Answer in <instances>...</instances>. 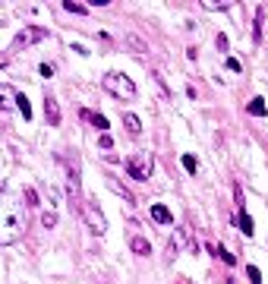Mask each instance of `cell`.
I'll return each mask as SVG.
<instances>
[{
    "label": "cell",
    "mask_w": 268,
    "mask_h": 284,
    "mask_svg": "<svg viewBox=\"0 0 268 284\" xmlns=\"http://www.w3.org/2000/svg\"><path fill=\"white\" fill-rule=\"evenodd\" d=\"M123 126L133 133V136H139V133H142V123H139V117H136V114H130V111H123Z\"/></svg>",
    "instance_id": "obj_13"
},
{
    "label": "cell",
    "mask_w": 268,
    "mask_h": 284,
    "mask_svg": "<svg viewBox=\"0 0 268 284\" xmlns=\"http://www.w3.org/2000/svg\"><path fill=\"white\" fill-rule=\"evenodd\" d=\"M123 167H126V177H133V180H139V183H145V180L152 177L155 158H152L149 152H136V155H130V158L123 161Z\"/></svg>",
    "instance_id": "obj_2"
},
{
    "label": "cell",
    "mask_w": 268,
    "mask_h": 284,
    "mask_svg": "<svg viewBox=\"0 0 268 284\" xmlns=\"http://www.w3.org/2000/svg\"><path fill=\"white\" fill-rule=\"evenodd\" d=\"M262 25H265V6H256V19H252V41H262Z\"/></svg>",
    "instance_id": "obj_10"
},
{
    "label": "cell",
    "mask_w": 268,
    "mask_h": 284,
    "mask_svg": "<svg viewBox=\"0 0 268 284\" xmlns=\"http://www.w3.org/2000/svg\"><path fill=\"white\" fill-rule=\"evenodd\" d=\"M227 70H230V73H240V60L237 57H227Z\"/></svg>",
    "instance_id": "obj_29"
},
{
    "label": "cell",
    "mask_w": 268,
    "mask_h": 284,
    "mask_svg": "<svg viewBox=\"0 0 268 284\" xmlns=\"http://www.w3.org/2000/svg\"><path fill=\"white\" fill-rule=\"evenodd\" d=\"M48 38V29H41V25H25V29L16 32V38L10 41V54H19V51H29L32 44L44 41Z\"/></svg>",
    "instance_id": "obj_3"
},
{
    "label": "cell",
    "mask_w": 268,
    "mask_h": 284,
    "mask_svg": "<svg viewBox=\"0 0 268 284\" xmlns=\"http://www.w3.org/2000/svg\"><path fill=\"white\" fill-rule=\"evenodd\" d=\"M246 278H249V284H262V272L256 265H246Z\"/></svg>",
    "instance_id": "obj_24"
},
{
    "label": "cell",
    "mask_w": 268,
    "mask_h": 284,
    "mask_svg": "<svg viewBox=\"0 0 268 284\" xmlns=\"http://www.w3.org/2000/svg\"><path fill=\"white\" fill-rule=\"evenodd\" d=\"M22 199H25V205H29V208H35V205H38V193H35L32 186H25V189H22Z\"/></svg>",
    "instance_id": "obj_23"
},
{
    "label": "cell",
    "mask_w": 268,
    "mask_h": 284,
    "mask_svg": "<svg viewBox=\"0 0 268 284\" xmlns=\"http://www.w3.org/2000/svg\"><path fill=\"white\" fill-rule=\"evenodd\" d=\"M63 10L66 13H76V16H85V13H89V6L76 3V0H63Z\"/></svg>",
    "instance_id": "obj_19"
},
{
    "label": "cell",
    "mask_w": 268,
    "mask_h": 284,
    "mask_svg": "<svg viewBox=\"0 0 268 284\" xmlns=\"http://www.w3.org/2000/svg\"><path fill=\"white\" fill-rule=\"evenodd\" d=\"M205 10H230V0H202Z\"/></svg>",
    "instance_id": "obj_21"
},
{
    "label": "cell",
    "mask_w": 268,
    "mask_h": 284,
    "mask_svg": "<svg viewBox=\"0 0 268 284\" xmlns=\"http://www.w3.org/2000/svg\"><path fill=\"white\" fill-rule=\"evenodd\" d=\"M126 44L133 47V54H145V51H149V44H145V38H142V35H133V32H130V35H126Z\"/></svg>",
    "instance_id": "obj_15"
},
{
    "label": "cell",
    "mask_w": 268,
    "mask_h": 284,
    "mask_svg": "<svg viewBox=\"0 0 268 284\" xmlns=\"http://www.w3.org/2000/svg\"><path fill=\"white\" fill-rule=\"evenodd\" d=\"M180 161H183L186 174H196V171H199V161H196V155H183V158H180Z\"/></svg>",
    "instance_id": "obj_22"
},
{
    "label": "cell",
    "mask_w": 268,
    "mask_h": 284,
    "mask_svg": "<svg viewBox=\"0 0 268 284\" xmlns=\"http://www.w3.org/2000/svg\"><path fill=\"white\" fill-rule=\"evenodd\" d=\"M246 111H249L252 117H265V114H268V107H265V98H259V95H256V98H252L249 104H246Z\"/></svg>",
    "instance_id": "obj_14"
},
{
    "label": "cell",
    "mask_w": 268,
    "mask_h": 284,
    "mask_svg": "<svg viewBox=\"0 0 268 284\" xmlns=\"http://www.w3.org/2000/svg\"><path fill=\"white\" fill-rule=\"evenodd\" d=\"M130 249H133L136 256H152V243L145 240V237H139V234L130 240Z\"/></svg>",
    "instance_id": "obj_12"
},
{
    "label": "cell",
    "mask_w": 268,
    "mask_h": 284,
    "mask_svg": "<svg viewBox=\"0 0 268 284\" xmlns=\"http://www.w3.org/2000/svg\"><path fill=\"white\" fill-rule=\"evenodd\" d=\"M101 85H104V92L117 95V98H133L136 95V82L130 76H123V73H107L101 79Z\"/></svg>",
    "instance_id": "obj_4"
},
{
    "label": "cell",
    "mask_w": 268,
    "mask_h": 284,
    "mask_svg": "<svg viewBox=\"0 0 268 284\" xmlns=\"http://www.w3.org/2000/svg\"><path fill=\"white\" fill-rule=\"evenodd\" d=\"M16 95L19 92H13L10 85H0V111H13V107H16Z\"/></svg>",
    "instance_id": "obj_9"
},
{
    "label": "cell",
    "mask_w": 268,
    "mask_h": 284,
    "mask_svg": "<svg viewBox=\"0 0 268 284\" xmlns=\"http://www.w3.org/2000/svg\"><path fill=\"white\" fill-rule=\"evenodd\" d=\"M44 117H48L51 126H60V104H57V98H54L51 92L44 95Z\"/></svg>",
    "instance_id": "obj_7"
},
{
    "label": "cell",
    "mask_w": 268,
    "mask_h": 284,
    "mask_svg": "<svg viewBox=\"0 0 268 284\" xmlns=\"http://www.w3.org/2000/svg\"><path fill=\"white\" fill-rule=\"evenodd\" d=\"M149 215H152V221H158V224H173L171 208L161 205V202H152V205H149Z\"/></svg>",
    "instance_id": "obj_8"
},
{
    "label": "cell",
    "mask_w": 268,
    "mask_h": 284,
    "mask_svg": "<svg viewBox=\"0 0 268 284\" xmlns=\"http://www.w3.org/2000/svg\"><path fill=\"white\" fill-rule=\"evenodd\" d=\"M214 44H218L221 51H230V41H227V35H224V32H221V35L214 38Z\"/></svg>",
    "instance_id": "obj_27"
},
{
    "label": "cell",
    "mask_w": 268,
    "mask_h": 284,
    "mask_svg": "<svg viewBox=\"0 0 268 284\" xmlns=\"http://www.w3.org/2000/svg\"><path fill=\"white\" fill-rule=\"evenodd\" d=\"M214 256H218V259H224L227 265H237V256L227 253V246H214Z\"/></svg>",
    "instance_id": "obj_20"
},
{
    "label": "cell",
    "mask_w": 268,
    "mask_h": 284,
    "mask_svg": "<svg viewBox=\"0 0 268 284\" xmlns=\"http://www.w3.org/2000/svg\"><path fill=\"white\" fill-rule=\"evenodd\" d=\"M98 145H101V148H114V136H111V133H101V136H98Z\"/></svg>",
    "instance_id": "obj_26"
},
{
    "label": "cell",
    "mask_w": 268,
    "mask_h": 284,
    "mask_svg": "<svg viewBox=\"0 0 268 284\" xmlns=\"http://www.w3.org/2000/svg\"><path fill=\"white\" fill-rule=\"evenodd\" d=\"M25 231V218H22V208L19 202L10 199H0V246H10L16 243Z\"/></svg>",
    "instance_id": "obj_1"
},
{
    "label": "cell",
    "mask_w": 268,
    "mask_h": 284,
    "mask_svg": "<svg viewBox=\"0 0 268 284\" xmlns=\"http://www.w3.org/2000/svg\"><path fill=\"white\" fill-rule=\"evenodd\" d=\"M237 224H240V231H243L246 237H252V231H256V224H252V218H249L246 208H237Z\"/></svg>",
    "instance_id": "obj_11"
},
{
    "label": "cell",
    "mask_w": 268,
    "mask_h": 284,
    "mask_svg": "<svg viewBox=\"0 0 268 284\" xmlns=\"http://www.w3.org/2000/svg\"><path fill=\"white\" fill-rule=\"evenodd\" d=\"M82 120H92V123H95L101 133H107V117H104V114H92V111H82Z\"/></svg>",
    "instance_id": "obj_17"
},
{
    "label": "cell",
    "mask_w": 268,
    "mask_h": 284,
    "mask_svg": "<svg viewBox=\"0 0 268 284\" xmlns=\"http://www.w3.org/2000/svg\"><path fill=\"white\" fill-rule=\"evenodd\" d=\"M38 70H41V76H44V79H51V76H54V63H41Z\"/></svg>",
    "instance_id": "obj_28"
},
{
    "label": "cell",
    "mask_w": 268,
    "mask_h": 284,
    "mask_svg": "<svg viewBox=\"0 0 268 284\" xmlns=\"http://www.w3.org/2000/svg\"><path fill=\"white\" fill-rule=\"evenodd\" d=\"M16 111L22 114L25 120H32V104H29V98H25V95H16Z\"/></svg>",
    "instance_id": "obj_18"
},
{
    "label": "cell",
    "mask_w": 268,
    "mask_h": 284,
    "mask_svg": "<svg viewBox=\"0 0 268 284\" xmlns=\"http://www.w3.org/2000/svg\"><path fill=\"white\" fill-rule=\"evenodd\" d=\"M183 246H190L192 253H196V243L190 240V227H177V234L171 237V253H180Z\"/></svg>",
    "instance_id": "obj_6"
},
{
    "label": "cell",
    "mask_w": 268,
    "mask_h": 284,
    "mask_svg": "<svg viewBox=\"0 0 268 284\" xmlns=\"http://www.w3.org/2000/svg\"><path fill=\"white\" fill-rule=\"evenodd\" d=\"M111 189H114V193H117V196H120V199H123V202H130V205H133V202H136V196H133L130 189H126L123 183H120V180H111Z\"/></svg>",
    "instance_id": "obj_16"
},
{
    "label": "cell",
    "mask_w": 268,
    "mask_h": 284,
    "mask_svg": "<svg viewBox=\"0 0 268 284\" xmlns=\"http://www.w3.org/2000/svg\"><path fill=\"white\" fill-rule=\"evenodd\" d=\"M41 224L44 227H54V224H57V212H54V208H51V212H41Z\"/></svg>",
    "instance_id": "obj_25"
},
{
    "label": "cell",
    "mask_w": 268,
    "mask_h": 284,
    "mask_svg": "<svg viewBox=\"0 0 268 284\" xmlns=\"http://www.w3.org/2000/svg\"><path fill=\"white\" fill-rule=\"evenodd\" d=\"M0 189H3V186H0Z\"/></svg>",
    "instance_id": "obj_30"
},
{
    "label": "cell",
    "mask_w": 268,
    "mask_h": 284,
    "mask_svg": "<svg viewBox=\"0 0 268 284\" xmlns=\"http://www.w3.org/2000/svg\"><path fill=\"white\" fill-rule=\"evenodd\" d=\"M79 218L89 224V231L92 234H104L107 231V221H104V215L98 212V205L92 199H85V202H79Z\"/></svg>",
    "instance_id": "obj_5"
}]
</instances>
